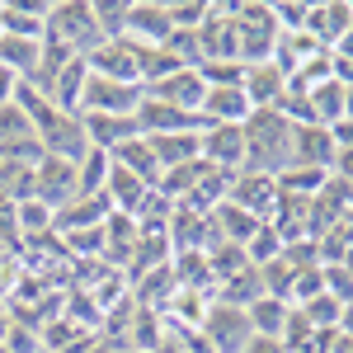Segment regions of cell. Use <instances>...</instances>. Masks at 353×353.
<instances>
[{
  "instance_id": "cell-17",
  "label": "cell",
  "mask_w": 353,
  "mask_h": 353,
  "mask_svg": "<svg viewBox=\"0 0 353 353\" xmlns=\"http://www.w3.org/2000/svg\"><path fill=\"white\" fill-rule=\"evenodd\" d=\"M85 85H90V61H85V57H71V61L57 71V81H52V90H48V99H52L61 113H76V118H81Z\"/></svg>"
},
{
  "instance_id": "cell-42",
  "label": "cell",
  "mask_w": 353,
  "mask_h": 353,
  "mask_svg": "<svg viewBox=\"0 0 353 353\" xmlns=\"http://www.w3.org/2000/svg\"><path fill=\"white\" fill-rule=\"evenodd\" d=\"M0 254H5V250H0Z\"/></svg>"
},
{
  "instance_id": "cell-10",
  "label": "cell",
  "mask_w": 353,
  "mask_h": 353,
  "mask_svg": "<svg viewBox=\"0 0 353 353\" xmlns=\"http://www.w3.org/2000/svg\"><path fill=\"white\" fill-rule=\"evenodd\" d=\"M137 128H141V137H174V132H203L208 123H203L198 113L174 109V104L141 99V109H137Z\"/></svg>"
},
{
  "instance_id": "cell-27",
  "label": "cell",
  "mask_w": 353,
  "mask_h": 353,
  "mask_svg": "<svg viewBox=\"0 0 353 353\" xmlns=\"http://www.w3.org/2000/svg\"><path fill=\"white\" fill-rule=\"evenodd\" d=\"M306 104H311V123H321V128H334V123L344 118V85L330 76L325 85H316V90L306 94Z\"/></svg>"
},
{
  "instance_id": "cell-16",
  "label": "cell",
  "mask_w": 353,
  "mask_h": 353,
  "mask_svg": "<svg viewBox=\"0 0 353 353\" xmlns=\"http://www.w3.org/2000/svg\"><path fill=\"white\" fill-rule=\"evenodd\" d=\"M349 28H353V0H325V5H311V14H306V33L321 38L325 48H334Z\"/></svg>"
},
{
  "instance_id": "cell-1",
  "label": "cell",
  "mask_w": 353,
  "mask_h": 353,
  "mask_svg": "<svg viewBox=\"0 0 353 353\" xmlns=\"http://www.w3.org/2000/svg\"><path fill=\"white\" fill-rule=\"evenodd\" d=\"M292 128L278 109H254L245 123V170H259V174H283L292 165Z\"/></svg>"
},
{
  "instance_id": "cell-37",
  "label": "cell",
  "mask_w": 353,
  "mask_h": 353,
  "mask_svg": "<svg viewBox=\"0 0 353 353\" xmlns=\"http://www.w3.org/2000/svg\"><path fill=\"white\" fill-rule=\"evenodd\" d=\"M19 85H24V76H14L10 66H0V104H14V94H19Z\"/></svg>"
},
{
  "instance_id": "cell-23",
  "label": "cell",
  "mask_w": 353,
  "mask_h": 353,
  "mask_svg": "<svg viewBox=\"0 0 353 353\" xmlns=\"http://www.w3.org/2000/svg\"><path fill=\"white\" fill-rule=\"evenodd\" d=\"M0 33L43 38V33H48V5H14V0H5V5H0Z\"/></svg>"
},
{
  "instance_id": "cell-24",
  "label": "cell",
  "mask_w": 353,
  "mask_h": 353,
  "mask_svg": "<svg viewBox=\"0 0 353 353\" xmlns=\"http://www.w3.org/2000/svg\"><path fill=\"white\" fill-rule=\"evenodd\" d=\"M212 226H217V236L226 245H241V250H245V241L259 231V217H254V212H245V208H236V203L226 198L221 208H212Z\"/></svg>"
},
{
  "instance_id": "cell-13",
  "label": "cell",
  "mask_w": 353,
  "mask_h": 353,
  "mask_svg": "<svg viewBox=\"0 0 353 353\" xmlns=\"http://www.w3.org/2000/svg\"><path fill=\"white\" fill-rule=\"evenodd\" d=\"M81 123H85V137H90L94 151H118L123 141L141 137L137 113H81Z\"/></svg>"
},
{
  "instance_id": "cell-6",
  "label": "cell",
  "mask_w": 353,
  "mask_h": 353,
  "mask_svg": "<svg viewBox=\"0 0 353 353\" xmlns=\"http://www.w3.org/2000/svg\"><path fill=\"white\" fill-rule=\"evenodd\" d=\"M94 76L104 81H123V85H141V57H137L132 38H118V43H99L94 52L85 57Z\"/></svg>"
},
{
  "instance_id": "cell-3",
  "label": "cell",
  "mask_w": 353,
  "mask_h": 353,
  "mask_svg": "<svg viewBox=\"0 0 353 353\" xmlns=\"http://www.w3.org/2000/svg\"><path fill=\"white\" fill-rule=\"evenodd\" d=\"M198 334H203V344H208L212 353H245V344L254 339L245 306H231V301H212Z\"/></svg>"
},
{
  "instance_id": "cell-25",
  "label": "cell",
  "mask_w": 353,
  "mask_h": 353,
  "mask_svg": "<svg viewBox=\"0 0 353 353\" xmlns=\"http://www.w3.org/2000/svg\"><path fill=\"white\" fill-rule=\"evenodd\" d=\"M245 316H250V330L254 334H269V339H283V325H288V316H292V306L283 297H254L245 306Z\"/></svg>"
},
{
  "instance_id": "cell-7",
  "label": "cell",
  "mask_w": 353,
  "mask_h": 353,
  "mask_svg": "<svg viewBox=\"0 0 353 353\" xmlns=\"http://www.w3.org/2000/svg\"><path fill=\"white\" fill-rule=\"evenodd\" d=\"M146 99L141 85H123V81H104L90 71V85H85V104L81 113H137Z\"/></svg>"
},
{
  "instance_id": "cell-28",
  "label": "cell",
  "mask_w": 353,
  "mask_h": 353,
  "mask_svg": "<svg viewBox=\"0 0 353 353\" xmlns=\"http://www.w3.org/2000/svg\"><path fill=\"white\" fill-rule=\"evenodd\" d=\"M14 217H19V236H24L28 245H38L43 236H57L52 231V221L57 212L43 203V198H28V203H14Z\"/></svg>"
},
{
  "instance_id": "cell-5",
  "label": "cell",
  "mask_w": 353,
  "mask_h": 353,
  "mask_svg": "<svg viewBox=\"0 0 353 353\" xmlns=\"http://www.w3.org/2000/svg\"><path fill=\"white\" fill-rule=\"evenodd\" d=\"M174 33L170 5L165 0H128V38L146 43V48H165Z\"/></svg>"
},
{
  "instance_id": "cell-22",
  "label": "cell",
  "mask_w": 353,
  "mask_h": 353,
  "mask_svg": "<svg viewBox=\"0 0 353 353\" xmlns=\"http://www.w3.org/2000/svg\"><path fill=\"white\" fill-rule=\"evenodd\" d=\"M113 165H123V170H132L141 184H161V161H156V151H151V141L146 137H132V141H123L118 151H109Z\"/></svg>"
},
{
  "instance_id": "cell-30",
  "label": "cell",
  "mask_w": 353,
  "mask_h": 353,
  "mask_svg": "<svg viewBox=\"0 0 353 353\" xmlns=\"http://www.w3.org/2000/svg\"><path fill=\"white\" fill-rule=\"evenodd\" d=\"M283 231L278 226H269V221H259V231L245 241V259L254 264V269H264V264H273V259H283Z\"/></svg>"
},
{
  "instance_id": "cell-18",
  "label": "cell",
  "mask_w": 353,
  "mask_h": 353,
  "mask_svg": "<svg viewBox=\"0 0 353 353\" xmlns=\"http://www.w3.org/2000/svg\"><path fill=\"white\" fill-rule=\"evenodd\" d=\"M283 94H288V76H283L273 61H264V66H245V99H250L254 109H278Z\"/></svg>"
},
{
  "instance_id": "cell-36",
  "label": "cell",
  "mask_w": 353,
  "mask_h": 353,
  "mask_svg": "<svg viewBox=\"0 0 353 353\" xmlns=\"http://www.w3.org/2000/svg\"><path fill=\"white\" fill-rule=\"evenodd\" d=\"M330 179H339V184H349V189H353V151H339V156H334Z\"/></svg>"
},
{
  "instance_id": "cell-12",
  "label": "cell",
  "mask_w": 353,
  "mask_h": 353,
  "mask_svg": "<svg viewBox=\"0 0 353 353\" xmlns=\"http://www.w3.org/2000/svg\"><path fill=\"white\" fill-rule=\"evenodd\" d=\"M334 156H339V146H334L330 128H321V123H297V128H292V165L330 170Z\"/></svg>"
},
{
  "instance_id": "cell-33",
  "label": "cell",
  "mask_w": 353,
  "mask_h": 353,
  "mask_svg": "<svg viewBox=\"0 0 353 353\" xmlns=\"http://www.w3.org/2000/svg\"><path fill=\"white\" fill-rule=\"evenodd\" d=\"M311 339H316V325L292 306V316H288V325H283V349H288V353H306V349H311Z\"/></svg>"
},
{
  "instance_id": "cell-38",
  "label": "cell",
  "mask_w": 353,
  "mask_h": 353,
  "mask_svg": "<svg viewBox=\"0 0 353 353\" xmlns=\"http://www.w3.org/2000/svg\"><path fill=\"white\" fill-rule=\"evenodd\" d=\"M330 137H334L339 151H353V118H339V123L330 128Z\"/></svg>"
},
{
  "instance_id": "cell-11",
  "label": "cell",
  "mask_w": 353,
  "mask_h": 353,
  "mask_svg": "<svg viewBox=\"0 0 353 353\" xmlns=\"http://www.w3.org/2000/svg\"><path fill=\"white\" fill-rule=\"evenodd\" d=\"M203 161L226 170V174H241L245 170V128H217V123H208L203 128Z\"/></svg>"
},
{
  "instance_id": "cell-34",
  "label": "cell",
  "mask_w": 353,
  "mask_h": 353,
  "mask_svg": "<svg viewBox=\"0 0 353 353\" xmlns=\"http://www.w3.org/2000/svg\"><path fill=\"white\" fill-rule=\"evenodd\" d=\"M301 316L311 321L316 330H339V301L330 297V292H321L316 301H306V306H297Z\"/></svg>"
},
{
  "instance_id": "cell-2",
  "label": "cell",
  "mask_w": 353,
  "mask_h": 353,
  "mask_svg": "<svg viewBox=\"0 0 353 353\" xmlns=\"http://www.w3.org/2000/svg\"><path fill=\"white\" fill-rule=\"evenodd\" d=\"M48 33H52L61 48H71L76 57H90L104 43L90 0H57V5H48Z\"/></svg>"
},
{
  "instance_id": "cell-26",
  "label": "cell",
  "mask_w": 353,
  "mask_h": 353,
  "mask_svg": "<svg viewBox=\"0 0 353 353\" xmlns=\"http://www.w3.org/2000/svg\"><path fill=\"white\" fill-rule=\"evenodd\" d=\"M38 57H43V38H14V33H0V66H10L14 76H33L38 71Z\"/></svg>"
},
{
  "instance_id": "cell-39",
  "label": "cell",
  "mask_w": 353,
  "mask_h": 353,
  "mask_svg": "<svg viewBox=\"0 0 353 353\" xmlns=\"http://www.w3.org/2000/svg\"><path fill=\"white\" fill-rule=\"evenodd\" d=\"M245 353H288V349H283V339H269V334H254V339L245 344Z\"/></svg>"
},
{
  "instance_id": "cell-41",
  "label": "cell",
  "mask_w": 353,
  "mask_h": 353,
  "mask_svg": "<svg viewBox=\"0 0 353 353\" xmlns=\"http://www.w3.org/2000/svg\"><path fill=\"white\" fill-rule=\"evenodd\" d=\"M339 269H344V273H353V245L344 250V259H339Z\"/></svg>"
},
{
  "instance_id": "cell-35",
  "label": "cell",
  "mask_w": 353,
  "mask_h": 353,
  "mask_svg": "<svg viewBox=\"0 0 353 353\" xmlns=\"http://www.w3.org/2000/svg\"><path fill=\"white\" fill-rule=\"evenodd\" d=\"M325 292L339 301V306H349V301H353V273H344L339 264H330V269H325Z\"/></svg>"
},
{
  "instance_id": "cell-32",
  "label": "cell",
  "mask_w": 353,
  "mask_h": 353,
  "mask_svg": "<svg viewBox=\"0 0 353 353\" xmlns=\"http://www.w3.org/2000/svg\"><path fill=\"white\" fill-rule=\"evenodd\" d=\"M325 292V269H297L292 278V292H288V306H306Z\"/></svg>"
},
{
  "instance_id": "cell-21",
  "label": "cell",
  "mask_w": 353,
  "mask_h": 353,
  "mask_svg": "<svg viewBox=\"0 0 353 353\" xmlns=\"http://www.w3.org/2000/svg\"><path fill=\"white\" fill-rule=\"evenodd\" d=\"M156 161H161V174L165 170H179V165H193L203 161V132H174V137H146Z\"/></svg>"
},
{
  "instance_id": "cell-31",
  "label": "cell",
  "mask_w": 353,
  "mask_h": 353,
  "mask_svg": "<svg viewBox=\"0 0 353 353\" xmlns=\"http://www.w3.org/2000/svg\"><path fill=\"white\" fill-rule=\"evenodd\" d=\"M14 141H38V132L19 104H0V146H14Z\"/></svg>"
},
{
  "instance_id": "cell-20",
  "label": "cell",
  "mask_w": 353,
  "mask_h": 353,
  "mask_svg": "<svg viewBox=\"0 0 353 353\" xmlns=\"http://www.w3.org/2000/svg\"><path fill=\"white\" fill-rule=\"evenodd\" d=\"M146 193H151V184H141L132 170H123V165H113V170H109L104 198H109L113 212H123V217H137V212H141V203H146Z\"/></svg>"
},
{
  "instance_id": "cell-19",
  "label": "cell",
  "mask_w": 353,
  "mask_h": 353,
  "mask_svg": "<svg viewBox=\"0 0 353 353\" xmlns=\"http://www.w3.org/2000/svg\"><path fill=\"white\" fill-rule=\"evenodd\" d=\"M113 217L109 198L99 193V198H76V203H66L61 212H57L52 231L57 236H71V231H90V226H104V221Z\"/></svg>"
},
{
  "instance_id": "cell-8",
  "label": "cell",
  "mask_w": 353,
  "mask_h": 353,
  "mask_svg": "<svg viewBox=\"0 0 353 353\" xmlns=\"http://www.w3.org/2000/svg\"><path fill=\"white\" fill-rule=\"evenodd\" d=\"M146 99H161V104H174V109L203 118L208 85H203V76H198V66H184V71H174V76H165V81L146 85Z\"/></svg>"
},
{
  "instance_id": "cell-14",
  "label": "cell",
  "mask_w": 353,
  "mask_h": 353,
  "mask_svg": "<svg viewBox=\"0 0 353 353\" xmlns=\"http://www.w3.org/2000/svg\"><path fill=\"white\" fill-rule=\"evenodd\" d=\"M38 198L61 212L66 203H76V165L61 161V156H43L38 161Z\"/></svg>"
},
{
  "instance_id": "cell-40",
  "label": "cell",
  "mask_w": 353,
  "mask_h": 353,
  "mask_svg": "<svg viewBox=\"0 0 353 353\" xmlns=\"http://www.w3.org/2000/svg\"><path fill=\"white\" fill-rule=\"evenodd\" d=\"M339 334L353 339V301H349V306H339Z\"/></svg>"
},
{
  "instance_id": "cell-15",
  "label": "cell",
  "mask_w": 353,
  "mask_h": 353,
  "mask_svg": "<svg viewBox=\"0 0 353 353\" xmlns=\"http://www.w3.org/2000/svg\"><path fill=\"white\" fill-rule=\"evenodd\" d=\"M250 113H254V104L245 99V85L208 90V99H203V123H217V128H245Z\"/></svg>"
},
{
  "instance_id": "cell-9",
  "label": "cell",
  "mask_w": 353,
  "mask_h": 353,
  "mask_svg": "<svg viewBox=\"0 0 353 353\" xmlns=\"http://www.w3.org/2000/svg\"><path fill=\"white\" fill-rule=\"evenodd\" d=\"M236 208L245 212H254L259 221L273 217V208H278V179L273 174H259V170H241L236 179H231V193H226Z\"/></svg>"
},
{
  "instance_id": "cell-29",
  "label": "cell",
  "mask_w": 353,
  "mask_h": 353,
  "mask_svg": "<svg viewBox=\"0 0 353 353\" xmlns=\"http://www.w3.org/2000/svg\"><path fill=\"white\" fill-rule=\"evenodd\" d=\"M109 170H113L109 151H94L90 146V156L76 165V198H99L104 184H109Z\"/></svg>"
},
{
  "instance_id": "cell-4",
  "label": "cell",
  "mask_w": 353,
  "mask_h": 353,
  "mask_svg": "<svg viewBox=\"0 0 353 353\" xmlns=\"http://www.w3.org/2000/svg\"><path fill=\"white\" fill-rule=\"evenodd\" d=\"M38 141H43L48 156H61V161H71V165H81L90 156V137H85V123L76 113H52L38 128Z\"/></svg>"
}]
</instances>
